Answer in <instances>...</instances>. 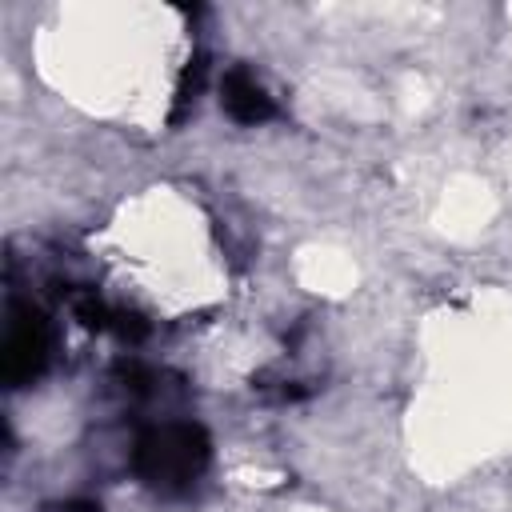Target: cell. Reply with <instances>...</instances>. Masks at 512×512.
Returning a JSON list of instances; mask_svg holds the SVG:
<instances>
[{
    "instance_id": "cell-1",
    "label": "cell",
    "mask_w": 512,
    "mask_h": 512,
    "mask_svg": "<svg viewBox=\"0 0 512 512\" xmlns=\"http://www.w3.org/2000/svg\"><path fill=\"white\" fill-rule=\"evenodd\" d=\"M212 460V444H208V432L200 424H188V420H168V424H156L148 432H140L136 448H132V468L136 476L164 492V496H176V492H188L204 468Z\"/></svg>"
},
{
    "instance_id": "cell-2",
    "label": "cell",
    "mask_w": 512,
    "mask_h": 512,
    "mask_svg": "<svg viewBox=\"0 0 512 512\" xmlns=\"http://www.w3.org/2000/svg\"><path fill=\"white\" fill-rule=\"evenodd\" d=\"M0 372L8 388L32 384L48 364V320L36 308H12L4 348H0Z\"/></svg>"
},
{
    "instance_id": "cell-3",
    "label": "cell",
    "mask_w": 512,
    "mask_h": 512,
    "mask_svg": "<svg viewBox=\"0 0 512 512\" xmlns=\"http://www.w3.org/2000/svg\"><path fill=\"white\" fill-rule=\"evenodd\" d=\"M220 104L236 124H264L276 116L272 96L264 92V84L248 72V68H228L224 84H220Z\"/></svg>"
},
{
    "instance_id": "cell-4",
    "label": "cell",
    "mask_w": 512,
    "mask_h": 512,
    "mask_svg": "<svg viewBox=\"0 0 512 512\" xmlns=\"http://www.w3.org/2000/svg\"><path fill=\"white\" fill-rule=\"evenodd\" d=\"M204 72H208L204 56H192V60L184 64L180 84H176V108H172V120H180V116L196 104V96H200V88H204Z\"/></svg>"
}]
</instances>
